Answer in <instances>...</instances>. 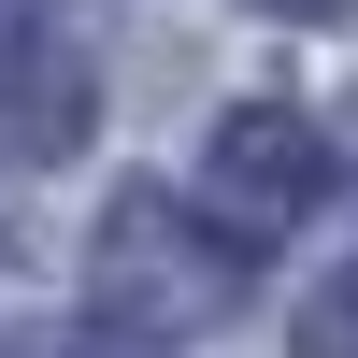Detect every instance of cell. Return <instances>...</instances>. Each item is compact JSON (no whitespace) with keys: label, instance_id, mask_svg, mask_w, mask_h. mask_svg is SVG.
<instances>
[{"label":"cell","instance_id":"6da1fadb","mask_svg":"<svg viewBox=\"0 0 358 358\" xmlns=\"http://www.w3.org/2000/svg\"><path fill=\"white\" fill-rule=\"evenodd\" d=\"M86 301H101V330H129V344L215 330V315L244 301V244L201 229L187 187H115L101 201V244H86Z\"/></svg>","mask_w":358,"mask_h":358},{"label":"cell","instance_id":"7a4b0ae2","mask_svg":"<svg viewBox=\"0 0 358 358\" xmlns=\"http://www.w3.org/2000/svg\"><path fill=\"white\" fill-rule=\"evenodd\" d=\"M315 187H330V143H315L287 101L215 115V143H201V201H215L229 244H287V229L315 215Z\"/></svg>","mask_w":358,"mask_h":358},{"label":"cell","instance_id":"3957f363","mask_svg":"<svg viewBox=\"0 0 358 358\" xmlns=\"http://www.w3.org/2000/svg\"><path fill=\"white\" fill-rule=\"evenodd\" d=\"M86 115H101V86H86L57 0H0V143L15 158H86Z\"/></svg>","mask_w":358,"mask_h":358},{"label":"cell","instance_id":"277c9868","mask_svg":"<svg viewBox=\"0 0 358 358\" xmlns=\"http://www.w3.org/2000/svg\"><path fill=\"white\" fill-rule=\"evenodd\" d=\"M301 358H358V273H330L301 301Z\"/></svg>","mask_w":358,"mask_h":358},{"label":"cell","instance_id":"5b68a950","mask_svg":"<svg viewBox=\"0 0 358 358\" xmlns=\"http://www.w3.org/2000/svg\"><path fill=\"white\" fill-rule=\"evenodd\" d=\"M15 358H158V344H129V330H29Z\"/></svg>","mask_w":358,"mask_h":358},{"label":"cell","instance_id":"8992f818","mask_svg":"<svg viewBox=\"0 0 358 358\" xmlns=\"http://www.w3.org/2000/svg\"><path fill=\"white\" fill-rule=\"evenodd\" d=\"M258 15H301V29H344L358 0H258Z\"/></svg>","mask_w":358,"mask_h":358}]
</instances>
